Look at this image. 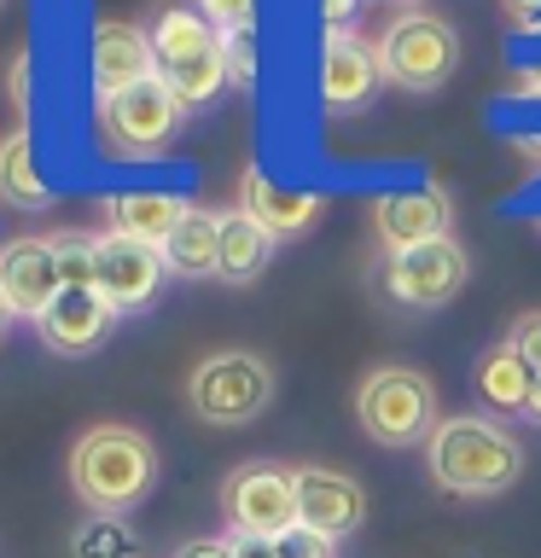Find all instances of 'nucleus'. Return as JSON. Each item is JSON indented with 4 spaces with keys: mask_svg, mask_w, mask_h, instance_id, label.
<instances>
[{
    "mask_svg": "<svg viewBox=\"0 0 541 558\" xmlns=\"http://www.w3.org/2000/svg\"><path fill=\"white\" fill-rule=\"evenodd\" d=\"M425 471L454 500H495L524 477V442L489 413H448L425 436Z\"/></svg>",
    "mask_w": 541,
    "mask_h": 558,
    "instance_id": "nucleus-1",
    "label": "nucleus"
},
{
    "mask_svg": "<svg viewBox=\"0 0 541 558\" xmlns=\"http://www.w3.org/2000/svg\"><path fill=\"white\" fill-rule=\"evenodd\" d=\"M157 477H164V460L140 425H87L70 448V488L87 512L129 518L152 500Z\"/></svg>",
    "mask_w": 541,
    "mask_h": 558,
    "instance_id": "nucleus-2",
    "label": "nucleus"
},
{
    "mask_svg": "<svg viewBox=\"0 0 541 558\" xmlns=\"http://www.w3.org/2000/svg\"><path fill=\"white\" fill-rule=\"evenodd\" d=\"M436 384L419 366L384 361L356 384V425L366 430V442L378 448H425V436L436 430Z\"/></svg>",
    "mask_w": 541,
    "mask_h": 558,
    "instance_id": "nucleus-3",
    "label": "nucleus"
},
{
    "mask_svg": "<svg viewBox=\"0 0 541 558\" xmlns=\"http://www.w3.org/2000/svg\"><path fill=\"white\" fill-rule=\"evenodd\" d=\"M274 401V366L256 349H216L187 373V413L216 430H244L268 413Z\"/></svg>",
    "mask_w": 541,
    "mask_h": 558,
    "instance_id": "nucleus-4",
    "label": "nucleus"
},
{
    "mask_svg": "<svg viewBox=\"0 0 541 558\" xmlns=\"http://www.w3.org/2000/svg\"><path fill=\"white\" fill-rule=\"evenodd\" d=\"M373 52H378V76L390 87H401V94H436L460 70V35H454L448 17H436L425 7L396 12L378 29Z\"/></svg>",
    "mask_w": 541,
    "mask_h": 558,
    "instance_id": "nucleus-5",
    "label": "nucleus"
},
{
    "mask_svg": "<svg viewBox=\"0 0 541 558\" xmlns=\"http://www.w3.org/2000/svg\"><path fill=\"white\" fill-rule=\"evenodd\" d=\"M378 296L401 314H436L448 308L454 296L466 291L471 279V256L460 239H431L419 251H396V256H378Z\"/></svg>",
    "mask_w": 541,
    "mask_h": 558,
    "instance_id": "nucleus-6",
    "label": "nucleus"
},
{
    "mask_svg": "<svg viewBox=\"0 0 541 558\" xmlns=\"http://www.w3.org/2000/svg\"><path fill=\"white\" fill-rule=\"evenodd\" d=\"M221 518L227 535H256L279 541L297 530V477L291 465L274 460H244L221 477Z\"/></svg>",
    "mask_w": 541,
    "mask_h": 558,
    "instance_id": "nucleus-7",
    "label": "nucleus"
},
{
    "mask_svg": "<svg viewBox=\"0 0 541 558\" xmlns=\"http://www.w3.org/2000/svg\"><path fill=\"white\" fill-rule=\"evenodd\" d=\"M181 122H187V105L164 87V76L99 105V129L111 157H164L175 146V134H181Z\"/></svg>",
    "mask_w": 541,
    "mask_h": 558,
    "instance_id": "nucleus-8",
    "label": "nucleus"
},
{
    "mask_svg": "<svg viewBox=\"0 0 541 558\" xmlns=\"http://www.w3.org/2000/svg\"><path fill=\"white\" fill-rule=\"evenodd\" d=\"M169 286L164 251L146 239H122V233H99L94 244V291L111 303L117 314H146Z\"/></svg>",
    "mask_w": 541,
    "mask_h": 558,
    "instance_id": "nucleus-9",
    "label": "nucleus"
},
{
    "mask_svg": "<svg viewBox=\"0 0 541 558\" xmlns=\"http://www.w3.org/2000/svg\"><path fill=\"white\" fill-rule=\"evenodd\" d=\"M454 233V198L436 181L413 186V192H384L373 198V239L384 256L396 251H419L431 239H448Z\"/></svg>",
    "mask_w": 541,
    "mask_h": 558,
    "instance_id": "nucleus-10",
    "label": "nucleus"
},
{
    "mask_svg": "<svg viewBox=\"0 0 541 558\" xmlns=\"http://www.w3.org/2000/svg\"><path fill=\"white\" fill-rule=\"evenodd\" d=\"M117 320H122V314L105 303L94 286H64L59 296H52V308L35 320V338H41L52 355L82 361V355H94V349L111 343Z\"/></svg>",
    "mask_w": 541,
    "mask_h": 558,
    "instance_id": "nucleus-11",
    "label": "nucleus"
},
{
    "mask_svg": "<svg viewBox=\"0 0 541 558\" xmlns=\"http://www.w3.org/2000/svg\"><path fill=\"white\" fill-rule=\"evenodd\" d=\"M297 523L326 541H344L366 523V488L349 471L332 465H297Z\"/></svg>",
    "mask_w": 541,
    "mask_h": 558,
    "instance_id": "nucleus-12",
    "label": "nucleus"
},
{
    "mask_svg": "<svg viewBox=\"0 0 541 558\" xmlns=\"http://www.w3.org/2000/svg\"><path fill=\"white\" fill-rule=\"evenodd\" d=\"M378 52L373 41H361L356 29H326L321 41V105L332 117H349V111H366L378 94Z\"/></svg>",
    "mask_w": 541,
    "mask_h": 558,
    "instance_id": "nucleus-13",
    "label": "nucleus"
},
{
    "mask_svg": "<svg viewBox=\"0 0 541 558\" xmlns=\"http://www.w3.org/2000/svg\"><path fill=\"white\" fill-rule=\"evenodd\" d=\"M64 291L52 239H7L0 244V303L12 308V320H41L52 296Z\"/></svg>",
    "mask_w": 541,
    "mask_h": 558,
    "instance_id": "nucleus-14",
    "label": "nucleus"
},
{
    "mask_svg": "<svg viewBox=\"0 0 541 558\" xmlns=\"http://www.w3.org/2000/svg\"><path fill=\"white\" fill-rule=\"evenodd\" d=\"M152 76H157V52H152L146 29L122 24V17L94 24V94H99V105L129 94L140 82H152Z\"/></svg>",
    "mask_w": 541,
    "mask_h": 558,
    "instance_id": "nucleus-15",
    "label": "nucleus"
},
{
    "mask_svg": "<svg viewBox=\"0 0 541 558\" xmlns=\"http://www.w3.org/2000/svg\"><path fill=\"white\" fill-rule=\"evenodd\" d=\"M239 209H244L251 221L268 227L279 244H291V239H303L309 227L326 216V198H321V192H291V186H279V181H268L262 169H244Z\"/></svg>",
    "mask_w": 541,
    "mask_h": 558,
    "instance_id": "nucleus-16",
    "label": "nucleus"
},
{
    "mask_svg": "<svg viewBox=\"0 0 541 558\" xmlns=\"http://www.w3.org/2000/svg\"><path fill=\"white\" fill-rule=\"evenodd\" d=\"M279 239L244 209H221V244H216V279L221 286H256L268 274Z\"/></svg>",
    "mask_w": 541,
    "mask_h": 558,
    "instance_id": "nucleus-17",
    "label": "nucleus"
},
{
    "mask_svg": "<svg viewBox=\"0 0 541 558\" xmlns=\"http://www.w3.org/2000/svg\"><path fill=\"white\" fill-rule=\"evenodd\" d=\"M216 244H221V216L204 204H187V216L175 221V233L157 251H164V268L175 279H216Z\"/></svg>",
    "mask_w": 541,
    "mask_h": 558,
    "instance_id": "nucleus-18",
    "label": "nucleus"
},
{
    "mask_svg": "<svg viewBox=\"0 0 541 558\" xmlns=\"http://www.w3.org/2000/svg\"><path fill=\"white\" fill-rule=\"evenodd\" d=\"M181 216H187V198H175V192H117V198H105V233H122V239L164 244Z\"/></svg>",
    "mask_w": 541,
    "mask_h": 558,
    "instance_id": "nucleus-19",
    "label": "nucleus"
},
{
    "mask_svg": "<svg viewBox=\"0 0 541 558\" xmlns=\"http://www.w3.org/2000/svg\"><path fill=\"white\" fill-rule=\"evenodd\" d=\"M471 384H478V401L489 408V418H506V413H524V401H530V390H536V373L518 361L513 343H495L478 361Z\"/></svg>",
    "mask_w": 541,
    "mask_h": 558,
    "instance_id": "nucleus-20",
    "label": "nucleus"
},
{
    "mask_svg": "<svg viewBox=\"0 0 541 558\" xmlns=\"http://www.w3.org/2000/svg\"><path fill=\"white\" fill-rule=\"evenodd\" d=\"M146 35H152V52H157V64H175V59H199V52H216L221 47V29L209 24V17L192 7H164L146 24Z\"/></svg>",
    "mask_w": 541,
    "mask_h": 558,
    "instance_id": "nucleus-21",
    "label": "nucleus"
},
{
    "mask_svg": "<svg viewBox=\"0 0 541 558\" xmlns=\"http://www.w3.org/2000/svg\"><path fill=\"white\" fill-rule=\"evenodd\" d=\"M0 198L12 209H47L52 204L41 169H35V140H29L24 122L0 134Z\"/></svg>",
    "mask_w": 541,
    "mask_h": 558,
    "instance_id": "nucleus-22",
    "label": "nucleus"
},
{
    "mask_svg": "<svg viewBox=\"0 0 541 558\" xmlns=\"http://www.w3.org/2000/svg\"><path fill=\"white\" fill-rule=\"evenodd\" d=\"M157 76H164V87L187 105V111H204V105H216V94L227 87V59H221V47H216V52H199V59L157 64Z\"/></svg>",
    "mask_w": 541,
    "mask_h": 558,
    "instance_id": "nucleus-23",
    "label": "nucleus"
},
{
    "mask_svg": "<svg viewBox=\"0 0 541 558\" xmlns=\"http://www.w3.org/2000/svg\"><path fill=\"white\" fill-rule=\"evenodd\" d=\"M70 553L76 558H140V535L129 518H105V512H87L70 535Z\"/></svg>",
    "mask_w": 541,
    "mask_h": 558,
    "instance_id": "nucleus-24",
    "label": "nucleus"
},
{
    "mask_svg": "<svg viewBox=\"0 0 541 558\" xmlns=\"http://www.w3.org/2000/svg\"><path fill=\"white\" fill-rule=\"evenodd\" d=\"M52 256H59V279L64 286H94V244L99 233H47Z\"/></svg>",
    "mask_w": 541,
    "mask_h": 558,
    "instance_id": "nucleus-25",
    "label": "nucleus"
},
{
    "mask_svg": "<svg viewBox=\"0 0 541 558\" xmlns=\"http://www.w3.org/2000/svg\"><path fill=\"white\" fill-rule=\"evenodd\" d=\"M221 59H227V87H251V64H256V41H251V29L221 35Z\"/></svg>",
    "mask_w": 541,
    "mask_h": 558,
    "instance_id": "nucleus-26",
    "label": "nucleus"
},
{
    "mask_svg": "<svg viewBox=\"0 0 541 558\" xmlns=\"http://www.w3.org/2000/svg\"><path fill=\"white\" fill-rule=\"evenodd\" d=\"M209 24H216L221 35H233V29H251L256 24V0H192Z\"/></svg>",
    "mask_w": 541,
    "mask_h": 558,
    "instance_id": "nucleus-27",
    "label": "nucleus"
},
{
    "mask_svg": "<svg viewBox=\"0 0 541 558\" xmlns=\"http://www.w3.org/2000/svg\"><path fill=\"white\" fill-rule=\"evenodd\" d=\"M506 343H513V349H518V361H524V366H530V373L541 378V308L518 314L513 331H506Z\"/></svg>",
    "mask_w": 541,
    "mask_h": 558,
    "instance_id": "nucleus-28",
    "label": "nucleus"
},
{
    "mask_svg": "<svg viewBox=\"0 0 541 558\" xmlns=\"http://www.w3.org/2000/svg\"><path fill=\"white\" fill-rule=\"evenodd\" d=\"M7 99H12L17 122L29 129V105H35V64H29V52H17L12 70H7Z\"/></svg>",
    "mask_w": 541,
    "mask_h": 558,
    "instance_id": "nucleus-29",
    "label": "nucleus"
},
{
    "mask_svg": "<svg viewBox=\"0 0 541 558\" xmlns=\"http://www.w3.org/2000/svg\"><path fill=\"white\" fill-rule=\"evenodd\" d=\"M332 553H338V541L314 535V530H303V523H297L291 535H279V558H332Z\"/></svg>",
    "mask_w": 541,
    "mask_h": 558,
    "instance_id": "nucleus-30",
    "label": "nucleus"
},
{
    "mask_svg": "<svg viewBox=\"0 0 541 558\" xmlns=\"http://www.w3.org/2000/svg\"><path fill=\"white\" fill-rule=\"evenodd\" d=\"M227 558H279V541H256V535H221Z\"/></svg>",
    "mask_w": 541,
    "mask_h": 558,
    "instance_id": "nucleus-31",
    "label": "nucleus"
},
{
    "mask_svg": "<svg viewBox=\"0 0 541 558\" xmlns=\"http://www.w3.org/2000/svg\"><path fill=\"white\" fill-rule=\"evenodd\" d=\"M175 558H227V541H221V535H204V541H187V547H181V553H175Z\"/></svg>",
    "mask_w": 541,
    "mask_h": 558,
    "instance_id": "nucleus-32",
    "label": "nucleus"
},
{
    "mask_svg": "<svg viewBox=\"0 0 541 558\" xmlns=\"http://www.w3.org/2000/svg\"><path fill=\"white\" fill-rule=\"evenodd\" d=\"M321 12H326V24H332V29H344V17L356 12V0H321Z\"/></svg>",
    "mask_w": 541,
    "mask_h": 558,
    "instance_id": "nucleus-33",
    "label": "nucleus"
},
{
    "mask_svg": "<svg viewBox=\"0 0 541 558\" xmlns=\"http://www.w3.org/2000/svg\"><path fill=\"white\" fill-rule=\"evenodd\" d=\"M524 418H530V425H541V378H536V390H530V401H524Z\"/></svg>",
    "mask_w": 541,
    "mask_h": 558,
    "instance_id": "nucleus-34",
    "label": "nucleus"
},
{
    "mask_svg": "<svg viewBox=\"0 0 541 558\" xmlns=\"http://www.w3.org/2000/svg\"><path fill=\"white\" fill-rule=\"evenodd\" d=\"M7 326H12V308H7V303H0V338H7Z\"/></svg>",
    "mask_w": 541,
    "mask_h": 558,
    "instance_id": "nucleus-35",
    "label": "nucleus"
},
{
    "mask_svg": "<svg viewBox=\"0 0 541 558\" xmlns=\"http://www.w3.org/2000/svg\"><path fill=\"white\" fill-rule=\"evenodd\" d=\"M390 7H401V12H413V7H419V0H390Z\"/></svg>",
    "mask_w": 541,
    "mask_h": 558,
    "instance_id": "nucleus-36",
    "label": "nucleus"
}]
</instances>
